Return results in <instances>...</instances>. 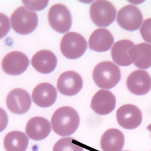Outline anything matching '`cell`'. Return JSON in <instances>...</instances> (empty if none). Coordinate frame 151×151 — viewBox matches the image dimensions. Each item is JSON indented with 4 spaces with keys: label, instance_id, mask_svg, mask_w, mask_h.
Segmentation results:
<instances>
[{
    "label": "cell",
    "instance_id": "3",
    "mask_svg": "<svg viewBox=\"0 0 151 151\" xmlns=\"http://www.w3.org/2000/svg\"><path fill=\"white\" fill-rule=\"evenodd\" d=\"M12 29L21 35H28L33 32L38 25L37 14L24 6L17 8L10 18Z\"/></svg>",
    "mask_w": 151,
    "mask_h": 151
},
{
    "label": "cell",
    "instance_id": "8",
    "mask_svg": "<svg viewBox=\"0 0 151 151\" xmlns=\"http://www.w3.org/2000/svg\"><path fill=\"white\" fill-rule=\"evenodd\" d=\"M29 65V60L25 54L19 51H13L2 60L3 71L11 76H18L24 72Z\"/></svg>",
    "mask_w": 151,
    "mask_h": 151
},
{
    "label": "cell",
    "instance_id": "11",
    "mask_svg": "<svg viewBox=\"0 0 151 151\" xmlns=\"http://www.w3.org/2000/svg\"><path fill=\"white\" fill-rule=\"evenodd\" d=\"M83 82L81 76L73 71L63 72L57 80V89L65 96L76 95L83 88Z\"/></svg>",
    "mask_w": 151,
    "mask_h": 151
},
{
    "label": "cell",
    "instance_id": "23",
    "mask_svg": "<svg viewBox=\"0 0 151 151\" xmlns=\"http://www.w3.org/2000/svg\"><path fill=\"white\" fill-rule=\"evenodd\" d=\"M140 32L143 39L151 44V18L144 21L140 28Z\"/></svg>",
    "mask_w": 151,
    "mask_h": 151
},
{
    "label": "cell",
    "instance_id": "26",
    "mask_svg": "<svg viewBox=\"0 0 151 151\" xmlns=\"http://www.w3.org/2000/svg\"></svg>",
    "mask_w": 151,
    "mask_h": 151
},
{
    "label": "cell",
    "instance_id": "19",
    "mask_svg": "<svg viewBox=\"0 0 151 151\" xmlns=\"http://www.w3.org/2000/svg\"><path fill=\"white\" fill-rule=\"evenodd\" d=\"M100 144L103 151H121L124 145V137L119 130L109 129L101 137Z\"/></svg>",
    "mask_w": 151,
    "mask_h": 151
},
{
    "label": "cell",
    "instance_id": "13",
    "mask_svg": "<svg viewBox=\"0 0 151 151\" xmlns=\"http://www.w3.org/2000/svg\"><path fill=\"white\" fill-rule=\"evenodd\" d=\"M116 98L110 91L100 90L96 93L91 101V109L98 114H109L115 107Z\"/></svg>",
    "mask_w": 151,
    "mask_h": 151
},
{
    "label": "cell",
    "instance_id": "21",
    "mask_svg": "<svg viewBox=\"0 0 151 151\" xmlns=\"http://www.w3.org/2000/svg\"><path fill=\"white\" fill-rule=\"evenodd\" d=\"M29 140L22 132L13 131L5 136L4 145L6 151H26Z\"/></svg>",
    "mask_w": 151,
    "mask_h": 151
},
{
    "label": "cell",
    "instance_id": "16",
    "mask_svg": "<svg viewBox=\"0 0 151 151\" xmlns=\"http://www.w3.org/2000/svg\"><path fill=\"white\" fill-rule=\"evenodd\" d=\"M57 59L55 55L49 50L37 52L32 59V65L38 72L43 74L51 73L55 69Z\"/></svg>",
    "mask_w": 151,
    "mask_h": 151
},
{
    "label": "cell",
    "instance_id": "12",
    "mask_svg": "<svg viewBox=\"0 0 151 151\" xmlns=\"http://www.w3.org/2000/svg\"><path fill=\"white\" fill-rule=\"evenodd\" d=\"M127 88L136 95H144L151 89V77L147 71L137 70L130 74L126 81Z\"/></svg>",
    "mask_w": 151,
    "mask_h": 151
},
{
    "label": "cell",
    "instance_id": "20",
    "mask_svg": "<svg viewBox=\"0 0 151 151\" xmlns=\"http://www.w3.org/2000/svg\"><path fill=\"white\" fill-rule=\"evenodd\" d=\"M132 41L128 40H122L115 43L111 52L112 59L120 66H128L132 63L129 55V51L134 46Z\"/></svg>",
    "mask_w": 151,
    "mask_h": 151
},
{
    "label": "cell",
    "instance_id": "4",
    "mask_svg": "<svg viewBox=\"0 0 151 151\" xmlns=\"http://www.w3.org/2000/svg\"><path fill=\"white\" fill-rule=\"evenodd\" d=\"M87 48L85 39L76 32L67 33L61 40V52L69 59L75 60L80 58L85 53Z\"/></svg>",
    "mask_w": 151,
    "mask_h": 151
},
{
    "label": "cell",
    "instance_id": "10",
    "mask_svg": "<svg viewBox=\"0 0 151 151\" xmlns=\"http://www.w3.org/2000/svg\"><path fill=\"white\" fill-rule=\"evenodd\" d=\"M118 123L127 129H136L142 122V113L140 109L132 104H126L120 107L116 114Z\"/></svg>",
    "mask_w": 151,
    "mask_h": 151
},
{
    "label": "cell",
    "instance_id": "18",
    "mask_svg": "<svg viewBox=\"0 0 151 151\" xmlns=\"http://www.w3.org/2000/svg\"><path fill=\"white\" fill-rule=\"evenodd\" d=\"M129 55L139 68L147 69L151 67V45L142 43L134 45L129 51Z\"/></svg>",
    "mask_w": 151,
    "mask_h": 151
},
{
    "label": "cell",
    "instance_id": "25",
    "mask_svg": "<svg viewBox=\"0 0 151 151\" xmlns=\"http://www.w3.org/2000/svg\"><path fill=\"white\" fill-rule=\"evenodd\" d=\"M147 129H148V130H149V131H150V132H151V124H149V125H148V126H147Z\"/></svg>",
    "mask_w": 151,
    "mask_h": 151
},
{
    "label": "cell",
    "instance_id": "5",
    "mask_svg": "<svg viewBox=\"0 0 151 151\" xmlns=\"http://www.w3.org/2000/svg\"><path fill=\"white\" fill-rule=\"evenodd\" d=\"M116 13L114 6L107 1H97L90 7L91 19L99 27H107L113 23L115 20Z\"/></svg>",
    "mask_w": 151,
    "mask_h": 151
},
{
    "label": "cell",
    "instance_id": "22",
    "mask_svg": "<svg viewBox=\"0 0 151 151\" xmlns=\"http://www.w3.org/2000/svg\"><path fill=\"white\" fill-rule=\"evenodd\" d=\"M73 138L66 137L59 139L54 146L53 151H83V148L74 143Z\"/></svg>",
    "mask_w": 151,
    "mask_h": 151
},
{
    "label": "cell",
    "instance_id": "17",
    "mask_svg": "<svg viewBox=\"0 0 151 151\" xmlns=\"http://www.w3.org/2000/svg\"><path fill=\"white\" fill-rule=\"evenodd\" d=\"M114 42V38L111 32L106 29L95 30L88 40L89 48L97 52H105L111 48Z\"/></svg>",
    "mask_w": 151,
    "mask_h": 151
},
{
    "label": "cell",
    "instance_id": "7",
    "mask_svg": "<svg viewBox=\"0 0 151 151\" xmlns=\"http://www.w3.org/2000/svg\"><path fill=\"white\" fill-rule=\"evenodd\" d=\"M143 20L140 10L132 5L124 6L119 10L117 14V23L121 28L129 31L138 29Z\"/></svg>",
    "mask_w": 151,
    "mask_h": 151
},
{
    "label": "cell",
    "instance_id": "2",
    "mask_svg": "<svg viewBox=\"0 0 151 151\" xmlns=\"http://www.w3.org/2000/svg\"><path fill=\"white\" fill-rule=\"evenodd\" d=\"M93 78L98 87L110 89L115 86L121 80V70L112 62H102L94 68Z\"/></svg>",
    "mask_w": 151,
    "mask_h": 151
},
{
    "label": "cell",
    "instance_id": "1",
    "mask_svg": "<svg viewBox=\"0 0 151 151\" xmlns=\"http://www.w3.org/2000/svg\"><path fill=\"white\" fill-rule=\"evenodd\" d=\"M53 130L59 136L67 137L74 134L80 124V117L76 111L69 106L57 109L51 118Z\"/></svg>",
    "mask_w": 151,
    "mask_h": 151
},
{
    "label": "cell",
    "instance_id": "6",
    "mask_svg": "<svg viewBox=\"0 0 151 151\" xmlns=\"http://www.w3.org/2000/svg\"><path fill=\"white\" fill-rule=\"evenodd\" d=\"M48 19L51 27L59 33H65L71 28V14L63 4L58 3L52 6L48 12Z\"/></svg>",
    "mask_w": 151,
    "mask_h": 151
},
{
    "label": "cell",
    "instance_id": "14",
    "mask_svg": "<svg viewBox=\"0 0 151 151\" xmlns=\"http://www.w3.org/2000/svg\"><path fill=\"white\" fill-rule=\"evenodd\" d=\"M57 92L55 87L48 83H43L36 86L32 93L33 102L40 107L51 106L56 101Z\"/></svg>",
    "mask_w": 151,
    "mask_h": 151
},
{
    "label": "cell",
    "instance_id": "15",
    "mask_svg": "<svg viewBox=\"0 0 151 151\" xmlns=\"http://www.w3.org/2000/svg\"><path fill=\"white\" fill-rule=\"evenodd\" d=\"M51 132L49 121L40 116H36L30 119L25 128V132L29 138L37 141L45 139Z\"/></svg>",
    "mask_w": 151,
    "mask_h": 151
},
{
    "label": "cell",
    "instance_id": "9",
    "mask_svg": "<svg viewBox=\"0 0 151 151\" xmlns=\"http://www.w3.org/2000/svg\"><path fill=\"white\" fill-rule=\"evenodd\" d=\"M6 103L9 111L16 114L22 115L29 110L32 101L27 91L21 88H16L9 93Z\"/></svg>",
    "mask_w": 151,
    "mask_h": 151
},
{
    "label": "cell",
    "instance_id": "24",
    "mask_svg": "<svg viewBox=\"0 0 151 151\" xmlns=\"http://www.w3.org/2000/svg\"><path fill=\"white\" fill-rule=\"evenodd\" d=\"M22 2L29 9L39 11L47 6L48 1H22Z\"/></svg>",
    "mask_w": 151,
    "mask_h": 151
}]
</instances>
